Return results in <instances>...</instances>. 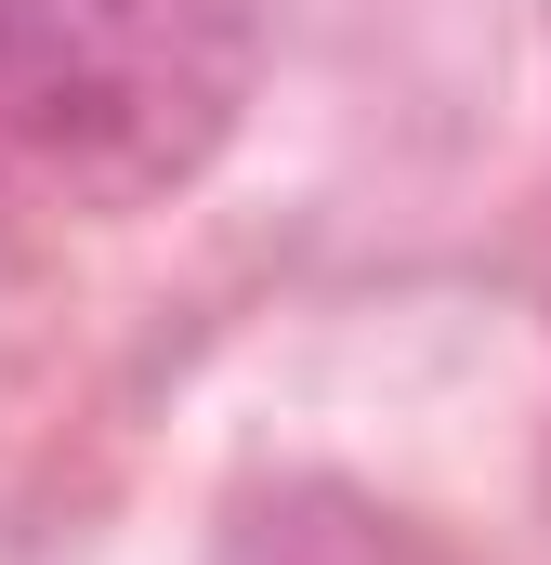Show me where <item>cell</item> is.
<instances>
[{
	"label": "cell",
	"instance_id": "cell-1",
	"mask_svg": "<svg viewBox=\"0 0 551 565\" xmlns=\"http://www.w3.org/2000/svg\"><path fill=\"white\" fill-rule=\"evenodd\" d=\"M263 79V0H0V198L119 224L184 198Z\"/></svg>",
	"mask_w": 551,
	"mask_h": 565
},
{
	"label": "cell",
	"instance_id": "cell-2",
	"mask_svg": "<svg viewBox=\"0 0 551 565\" xmlns=\"http://www.w3.org/2000/svg\"><path fill=\"white\" fill-rule=\"evenodd\" d=\"M210 565H446V553L408 513H381V500H355L328 473H289L263 500H237V526L210 540Z\"/></svg>",
	"mask_w": 551,
	"mask_h": 565
}]
</instances>
